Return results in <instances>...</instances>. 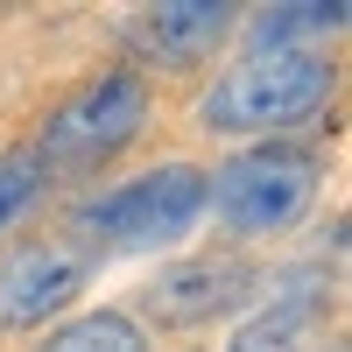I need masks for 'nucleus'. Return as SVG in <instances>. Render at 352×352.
I'll list each match as a JSON object with an SVG mask.
<instances>
[{"label":"nucleus","mask_w":352,"mask_h":352,"mask_svg":"<svg viewBox=\"0 0 352 352\" xmlns=\"http://www.w3.org/2000/svg\"><path fill=\"white\" fill-rule=\"evenodd\" d=\"M338 92V71L324 64V50H303V43H261L254 56H240L204 99V127L219 134H282V127H303L310 113H324Z\"/></svg>","instance_id":"1"},{"label":"nucleus","mask_w":352,"mask_h":352,"mask_svg":"<svg viewBox=\"0 0 352 352\" xmlns=\"http://www.w3.org/2000/svg\"><path fill=\"white\" fill-rule=\"evenodd\" d=\"M310 197H317V162L303 148H282V141L240 148L226 169L204 176V204L232 232H282L310 212Z\"/></svg>","instance_id":"2"},{"label":"nucleus","mask_w":352,"mask_h":352,"mask_svg":"<svg viewBox=\"0 0 352 352\" xmlns=\"http://www.w3.org/2000/svg\"><path fill=\"white\" fill-rule=\"evenodd\" d=\"M197 212H204V169H190V162H162V169L141 176V184H120V190L92 197V204L78 212V226L92 232V240H106V247L141 254V247L184 240V232L197 226Z\"/></svg>","instance_id":"3"},{"label":"nucleus","mask_w":352,"mask_h":352,"mask_svg":"<svg viewBox=\"0 0 352 352\" xmlns=\"http://www.w3.org/2000/svg\"><path fill=\"white\" fill-rule=\"evenodd\" d=\"M141 120H148V92H141V78L134 71H113V78H99L92 92H78L64 113H56L36 155L43 162H64V169H92L113 148H127V141L141 134Z\"/></svg>","instance_id":"4"},{"label":"nucleus","mask_w":352,"mask_h":352,"mask_svg":"<svg viewBox=\"0 0 352 352\" xmlns=\"http://www.w3.org/2000/svg\"><path fill=\"white\" fill-rule=\"evenodd\" d=\"M85 282V254L64 240H36L0 268V324H43L50 310H64Z\"/></svg>","instance_id":"5"},{"label":"nucleus","mask_w":352,"mask_h":352,"mask_svg":"<svg viewBox=\"0 0 352 352\" xmlns=\"http://www.w3.org/2000/svg\"><path fill=\"white\" fill-rule=\"evenodd\" d=\"M226 21H232L226 0H162V8H148V14L127 28V43L148 56V64L184 71V64H197V56L226 36Z\"/></svg>","instance_id":"6"},{"label":"nucleus","mask_w":352,"mask_h":352,"mask_svg":"<svg viewBox=\"0 0 352 352\" xmlns=\"http://www.w3.org/2000/svg\"><path fill=\"white\" fill-rule=\"evenodd\" d=\"M247 296V268L240 261H190V268H169L155 289H148V310L162 324H204Z\"/></svg>","instance_id":"7"},{"label":"nucleus","mask_w":352,"mask_h":352,"mask_svg":"<svg viewBox=\"0 0 352 352\" xmlns=\"http://www.w3.org/2000/svg\"><path fill=\"white\" fill-rule=\"evenodd\" d=\"M226 352H324V317H317V296H282L268 317L232 338Z\"/></svg>","instance_id":"8"},{"label":"nucleus","mask_w":352,"mask_h":352,"mask_svg":"<svg viewBox=\"0 0 352 352\" xmlns=\"http://www.w3.org/2000/svg\"><path fill=\"white\" fill-rule=\"evenodd\" d=\"M43 352H148V338H141L134 317L92 310V317H78V324H64L56 338H43Z\"/></svg>","instance_id":"9"},{"label":"nucleus","mask_w":352,"mask_h":352,"mask_svg":"<svg viewBox=\"0 0 352 352\" xmlns=\"http://www.w3.org/2000/svg\"><path fill=\"white\" fill-rule=\"evenodd\" d=\"M338 21H345L338 0H296V8H282V14H261V21H254V36H261V43H275V50H289L296 36H324V28H338Z\"/></svg>","instance_id":"10"},{"label":"nucleus","mask_w":352,"mask_h":352,"mask_svg":"<svg viewBox=\"0 0 352 352\" xmlns=\"http://www.w3.org/2000/svg\"><path fill=\"white\" fill-rule=\"evenodd\" d=\"M43 155L36 148H14V155H0V232H8L21 212H28V204H36L43 197Z\"/></svg>","instance_id":"11"}]
</instances>
